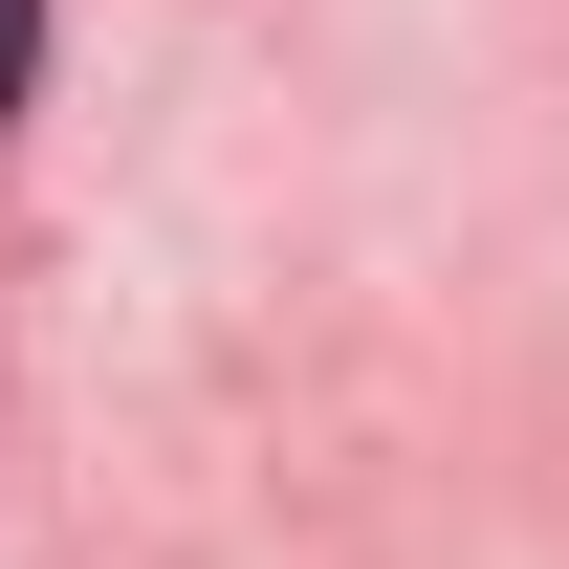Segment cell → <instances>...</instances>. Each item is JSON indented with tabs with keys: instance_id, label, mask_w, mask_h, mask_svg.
I'll list each match as a JSON object with an SVG mask.
<instances>
[{
	"instance_id": "obj_1",
	"label": "cell",
	"mask_w": 569,
	"mask_h": 569,
	"mask_svg": "<svg viewBox=\"0 0 569 569\" xmlns=\"http://www.w3.org/2000/svg\"><path fill=\"white\" fill-rule=\"evenodd\" d=\"M22 67H44V0H0V110H22Z\"/></svg>"
}]
</instances>
